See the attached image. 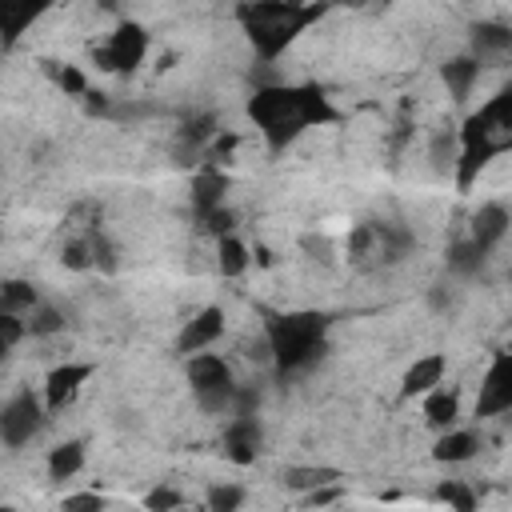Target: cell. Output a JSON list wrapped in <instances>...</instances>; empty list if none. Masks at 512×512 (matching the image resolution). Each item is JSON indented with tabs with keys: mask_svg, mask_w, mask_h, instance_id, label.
I'll use <instances>...</instances> for the list:
<instances>
[{
	"mask_svg": "<svg viewBox=\"0 0 512 512\" xmlns=\"http://www.w3.org/2000/svg\"><path fill=\"white\" fill-rule=\"evenodd\" d=\"M4 356H8V352H0V360H4Z\"/></svg>",
	"mask_w": 512,
	"mask_h": 512,
	"instance_id": "obj_37",
	"label": "cell"
},
{
	"mask_svg": "<svg viewBox=\"0 0 512 512\" xmlns=\"http://www.w3.org/2000/svg\"><path fill=\"white\" fill-rule=\"evenodd\" d=\"M424 420H428V428H436V432L452 428V424L460 420V396H456L452 388H444V384L428 388V392H424Z\"/></svg>",
	"mask_w": 512,
	"mask_h": 512,
	"instance_id": "obj_16",
	"label": "cell"
},
{
	"mask_svg": "<svg viewBox=\"0 0 512 512\" xmlns=\"http://www.w3.org/2000/svg\"><path fill=\"white\" fill-rule=\"evenodd\" d=\"M24 328H28V336H56V332H64V312L48 300H36L24 312Z\"/></svg>",
	"mask_w": 512,
	"mask_h": 512,
	"instance_id": "obj_23",
	"label": "cell"
},
{
	"mask_svg": "<svg viewBox=\"0 0 512 512\" xmlns=\"http://www.w3.org/2000/svg\"><path fill=\"white\" fill-rule=\"evenodd\" d=\"M144 56H148V32L140 24H120L108 36V44L96 48L100 68H108V72H136L144 64Z\"/></svg>",
	"mask_w": 512,
	"mask_h": 512,
	"instance_id": "obj_7",
	"label": "cell"
},
{
	"mask_svg": "<svg viewBox=\"0 0 512 512\" xmlns=\"http://www.w3.org/2000/svg\"><path fill=\"white\" fill-rule=\"evenodd\" d=\"M220 336H224V308L208 304V308H200L192 320H184V328H180V336H176V352H180V356L204 352V348H212Z\"/></svg>",
	"mask_w": 512,
	"mask_h": 512,
	"instance_id": "obj_9",
	"label": "cell"
},
{
	"mask_svg": "<svg viewBox=\"0 0 512 512\" xmlns=\"http://www.w3.org/2000/svg\"><path fill=\"white\" fill-rule=\"evenodd\" d=\"M512 408V356L496 352L484 380H480V396H476V416H504Z\"/></svg>",
	"mask_w": 512,
	"mask_h": 512,
	"instance_id": "obj_8",
	"label": "cell"
},
{
	"mask_svg": "<svg viewBox=\"0 0 512 512\" xmlns=\"http://www.w3.org/2000/svg\"><path fill=\"white\" fill-rule=\"evenodd\" d=\"M248 116L256 120V128L264 132V140L272 148H284L288 140H296L304 128L332 120V108L324 100L320 88H284V84H264L256 88V96L248 100Z\"/></svg>",
	"mask_w": 512,
	"mask_h": 512,
	"instance_id": "obj_1",
	"label": "cell"
},
{
	"mask_svg": "<svg viewBox=\"0 0 512 512\" xmlns=\"http://www.w3.org/2000/svg\"><path fill=\"white\" fill-rule=\"evenodd\" d=\"M248 248H244V240H236V236H220V248H216V264H220V272L224 276H244L248 272Z\"/></svg>",
	"mask_w": 512,
	"mask_h": 512,
	"instance_id": "obj_26",
	"label": "cell"
},
{
	"mask_svg": "<svg viewBox=\"0 0 512 512\" xmlns=\"http://www.w3.org/2000/svg\"><path fill=\"white\" fill-rule=\"evenodd\" d=\"M240 504H244V488H240V484L216 480V484L208 488V508H212V512H232V508H240Z\"/></svg>",
	"mask_w": 512,
	"mask_h": 512,
	"instance_id": "obj_28",
	"label": "cell"
},
{
	"mask_svg": "<svg viewBox=\"0 0 512 512\" xmlns=\"http://www.w3.org/2000/svg\"><path fill=\"white\" fill-rule=\"evenodd\" d=\"M48 8H52V0H0V40L4 44L20 40Z\"/></svg>",
	"mask_w": 512,
	"mask_h": 512,
	"instance_id": "obj_12",
	"label": "cell"
},
{
	"mask_svg": "<svg viewBox=\"0 0 512 512\" xmlns=\"http://www.w3.org/2000/svg\"><path fill=\"white\" fill-rule=\"evenodd\" d=\"M264 344L268 356L276 360V368L288 372H304L308 364L320 360L324 352V320L316 312H284V316H268L264 324Z\"/></svg>",
	"mask_w": 512,
	"mask_h": 512,
	"instance_id": "obj_3",
	"label": "cell"
},
{
	"mask_svg": "<svg viewBox=\"0 0 512 512\" xmlns=\"http://www.w3.org/2000/svg\"><path fill=\"white\" fill-rule=\"evenodd\" d=\"M36 300H40L36 284H28V280H0V312H16V316H24Z\"/></svg>",
	"mask_w": 512,
	"mask_h": 512,
	"instance_id": "obj_25",
	"label": "cell"
},
{
	"mask_svg": "<svg viewBox=\"0 0 512 512\" xmlns=\"http://www.w3.org/2000/svg\"><path fill=\"white\" fill-rule=\"evenodd\" d=\"M100 8H108V12H116V8H120V0H100Z\"/></svg>",
	"mask_w": 512,
	"mask_h": 512,
	"instance_id": "obj_36",
	"label": "cell"
},
{
	"mask_svg": "<svg viewBox=\"0 0 512 512\" xmlns=\"http://www.w3.org/2000/svg\"><path fill=\"white\" fill-rule=\"evenodd\" d=\"M24 336H28L24 316H16V312H0V352H12Z\"/></svg>",
	"mask_w": 512,
	"mask_h": 512,
	"instance_id": "obj_30",
	"label": "cell"
},
{
	"mask_svg": "<svg viewBox=\"0 0 512 512\" xmlns=\"http://www.w3.org/2000/svg\"><path fill=\"white\" fill-rule=\"evenodd\" d=\"M440 76H444L448 96H452L456 104H464L468 92H472V84L480 80V60H476V56H456V60H448V64L440 68Z\"/></svg>",
	"mask_w": 512,
	"mask_h": 512,
	"instance_id": "obj_18",
	"label": "cell"
},
{
	"mask_svg": "<svg viewBox=\"0 0 512 512\" xmlns=\"http://www.w3.org/2000/svg\"><path fill=\"white\" fill-rule=\"evenodd\" d=\"M44 416H48V408L36 392H28V388L16 392L12 400L0 404V444L4 448H24L32 436H40Z\"/></svg>",
	"mask_w": 512,
	"mask_h": 512,
	"instance_id": "obj_6",
	"label": "cell"
},
{
	"mask_svg": "<svg viewBox=\"0 0 512 512\" xmlns=\"http://www.w3.org/2000/svg\"><path fill=\"white\" fill-rule=\"evenodd\" d=\"M60 260H64L68 268H76V272L92 268V256H88V240H84V236L68 240V244H64V252H60Z\"/></svg>",
	"mask_w": 512,
	"mask_h": 512,
	"instance_id": "obj_31",
	"label": "cell"
},
{
	"mask_svg": "<svg viewBox=\"0 0 512 512\" xmlns=\"http://www.w3.org/2000/svg\"><path fill=\"white\" fill-rule=\"evenodd\" d=\"M456 140H460V152H456V164H452V172H456V184L468 192L472 184H476V176L488 168V160H496V152L504 148L480 120H476V112L468 116V124L456 132Z\"/></svg>",
	"mask_w": 512,
	"mask_h": 512,
	"instance_id": "obj_5",
	"label": "cell"
},
{
	"mask_svg": "<svg viewBox=\"0 0 512 512\" xmlns=\"http://www.w3.org/2000/svg\"><path fill=\"white\" fill-rule=\"evenodd\" d=\"M456 152H460V140H456L452 128L432 132V140H428V160H432V172H436V176H448V172H452Z\"/></svg>",
	"mask_w": 512,
	"mask_h": 512,
	"instance_id": "obj_24",
	"label": "cell"
},
{
	"mask_svg": "<svg viewBox=\"0 0 512 512\" xmlns=\"http://www.w3.org/2000/svg\"><path fill=\"white\" fill-rule=\"evenodd\" d=\"M444 372H448V360H444L440 352H428V356H420V360L404 372L400 392H404V396H424L428 388L444 384Z\"/></svg>",
	"mask_w": 512,
	"mask_h": 512,
	"instance_id": "obj_15",
	"label": "cell"
},
{
	"mask_svg": "<svg viewBox=\"0 0 512 512\" xmlns=\"http://www.w3.org/2000/svg\"><path fill=\"white\" fill-rule=\"evenodd\" d=\"M188 364H184V376H188V384H192V396H196V404L208 412V416H232V408H236V376H232V368H228V360L224 356H216V352H192V356H184Z\"/></svg>",
	"mask_w": 512,
	"mask_h": 512,
	"instance_id": "obj_4",
	"label": "cell"
},
{
	"mask_svg": "<svg viewBox=\"0 0 512 512\" xmlns=\"http://www.w3.org/2000/svg\"><path fill=\"white\" fill-rule=\"evenodd\" d=\"M180 504H184V496H180L176 488H164V484L144 496V508H160V512H164V508H180Z\"/></svg>",
	"mask_w": 512,
	"mask_h": 512,
	"instance_id": "obj_32",
	"label": "cell"
},
{
	"mask_svg": "<svg viewBox=\"0 0 512 512\" xmlns=\"http://www.w3.org/2000/svg\"><path fill=\"white\" fill-rule=\"evenodd\" d=\"M428 300H432V308H436V312H448V308L456 304V292H452V284H448V280H440V284H432Z\"/></svg>",
	"mask_w": 512,
	"mask_h": 512,
	"instance_id": "obj_33",
	"label": "cell"
},
{
	"mask_svg": "<svg viewBox=\"0 0 512 512\" xmlns=\"http://www.w3.org/2000/svg\"><path fill=\"white\" fill-rule=\"evenodd\" d=\"M56 84H60L64 92H72V96H84V76H80L76 68H60V72H56Z\"/></svg>",
	"mask_w": 512,
	"mask_h": 512,
	"instance_id": "obj_34",
	"label": "cell"
},
{
	"mask_svg": "<svg viewBox=\"0 0 512 512\" xmlns=\"http://www.w3.org/2000/svg\"><path fill=\"white\" fill-rule=\"evenodd\" d=\"M84 468V444L80 440H64L48 452V480H72Z\"/></svg>",
	"mask_w": 512,
	"mask_h": 512,
	"instance_id": "obj_21",
	"label": "cell"
},
{
	"mask_svg": "<svg viewBox=\"0 0 512 512\" xmlns=\"http://www.w3.org/2000/svg\"><path fill=\"white\" fill-rule=\"evenodd\" d=\"M332 480H340V472L336 468H324V464H288L284 476H280V484L292 488V492H312V488L332 484Z\"/></svg>",
	"mask_w": 512,
	"mask_h": 512,
	"instance_id": "obj_20",
	"label": "cell"
},
{
	"mask_svg": "<svg viewBox=\"0 0 512 512\" xmlns=\"http://www.w3.org/2000/svg\"><path fill=\"white\" fill-rule=\"evenodd\" d=\"M88 376H92V364H60V368H52L48 380H44V408L60 412L64 404H72Z\"/></svg>",
	"mask_w": 512,
	"mask_h": 512,
	"instance_id": "obj_11",
	"label": "cell"
},
{
	"mask_svg": "<svg viewBox=\"0 0 512 512\" xmlns=\"http://www.w3.org/2000/svg\"><path fill=\"white\" fill-rule=\"evenodd\" d=\"M64 508H104V496H96V492H80V496H64Z\"/></svg>",
	"mask_w": 512,
	"mask_h": 512,
	"instance_id": "obj_35",
	"label": "cell"
},
{
	"mask_svg": "<svg viewBox=\"0 0 512 512\" xmlns=\"http://www.w3.org/2000/svg\"><path fill=\"white\" fill-rule=\"evenodd\" d=\"M472 456H480V436L472 432V428H460V424H452V428H444L440 432V440H436V448H432V460L436 464H468Z\"/></svg>",
	"mask_w": 512,
	"mask_h": 512,
	"instance_id": "obj_14",
	"label": "cell"
},
{
	"mask_svg": "<svg viewBox=\"0 0 512 512\" xmlns=\"http://www.w3.org/2000/svg\"><path fill=\"white\" fill-rule=\"evenodd\" d=\"M84 240H88V256H92V268L96 272H116L120 268V252H116V244L100 232V228H92V232H84Z\"/></svg>",
	"mask_w": 512,
	"mask_h": 512,
	"instance_id": "obj_27",
	"label": "cell"
},
{
	"mask_svg": "<svg viewBox=\"0 0 512 512\" xmlns=\"http://www.w3.org/2000/svg\"><path fill=\"white\" fill-rule=\"evenodd\" d=\"M512 48V28L508 24H496V20H480L472 28V56L484 64L492 56H504Z\"/></svg>",
	"mask_w": 512,
	"mask_h": 512,
	"instance_id": "obj_17",
	"label": "cell"
},
{
	"mask_svg": "<svg viewBox=\"0 0 512 512\" xmlns=\"http://www.w3.org/2000/svg\"><path fill=\"white\" fill-rule=\"evenodd\" d=\"M484 260H488V252H480L472 240H460V244H452V248H448V272H452V276H460V280L480 276Z\"/></svg>",
	"mask_w": 512,
	"mask_h": 512,
	"instance_id": "obj_22",
	"label": "cell"
},
{
	"mask_svg": "<svg viewBox=\"0 0 512 512\" xmlns=\"http://www.w3.org/2000/svg\"><path fill=\"white\" fill-rule=\"evenodd\" d=\"M316 4L304 0H248L240 4V24L248 32V40L256 44V52L264 60H276L312 20H316Z\"/></svg>",
	"mask_w": 512,
	"mask_h": 512,
	"instance_id": "obj_2",
	"label": "cell"
},
{
	"mask_svg": "<svg viewBox=\"0 0 512 512\" xmlns=\"http://www.w3.org/2000/svg\"><path fill=\"white\" fill-rule=\"evenodd\" d=\"M260 452V424L256 416H232L224 428V456L236 464H252Z\"/></svg>",
	"mask_w": 512,
	"mask_h": 512,
	"instance_id": "obj_13",
	"label": "cell"
},
{
	"mask_svg": "<svg viewBox=\"0 0 512 512\" xmlns=\"http://www.w3.org/2000/svg\"><path fill=\"white\" fill-rule=\"evenodd\" d=\"M436 500H440V504H448V508H456V512H472V508H476V496H472L460 480L440 484V488H436Z\"/></svg>",
	"mask_w": 512,
	"mask_h": 512,
	"instance_id": "obj_29",
	"label": "cell"
},
{
	"mask_svg": "<svg viewBox=\"0 0 512 512\" xmlns=\"http://www.w3.org/2000/svg\"><path fill=\"white\" fill-rule=\"evenodd\" d=\"M224 192H228V180H224L220 172L200 168V172L192 176V204H196L200 216L212 212V208H220V204H224Z\"/></svg>",
	"mask_w": 512,
	"mask_h": 512,
	"instance_id": "obj_19",
	"label": "cell"
},
{
	"mask_svg": "<svg viewBox=\"0 0 512 512\" xmlns=\"http://www.w3.org/2000/svg\"><path fill=\"white\" fill-rule=\"evenodd\" d=\"M508 228H512V212H508V204L488 200V204H480V212L472 216V232H468V240H472L480 252L492 256V252L508 240Z\"/></svg>",
	"mask_w": 512,
	"mask_h": 512,
	"instance_id": "obj_10",
	"label": "cell"
}]
</instances>
